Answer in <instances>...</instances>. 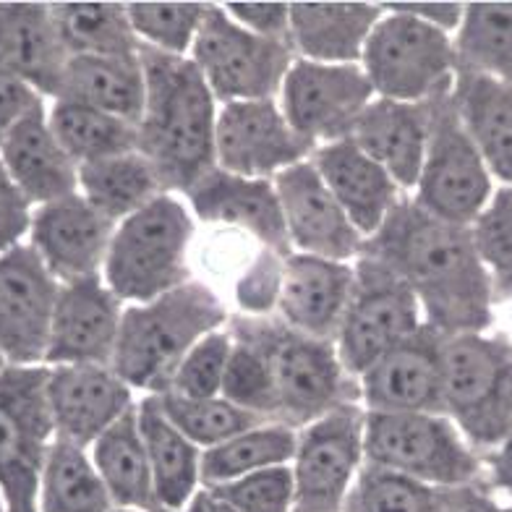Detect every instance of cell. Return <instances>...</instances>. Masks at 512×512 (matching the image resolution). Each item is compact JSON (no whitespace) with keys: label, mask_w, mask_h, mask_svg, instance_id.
I'll return each mask as SVG.
<instances>
[{"label":"cell","mask_w":512,"mask_h":512,"mask_svg":"<svg viewBox=\"0 0 512 512\" xmlns=\"http://www.w3.org/2000/svg\"><path fill=\"white\" fill-rule=\"evenodd\" d=\"M181 512H238V510L230 505V502H225L220 494H215L212 489L202 486V489L189 499V505L183 507Z\"/></svg>","instance_id":"52"},{"label":"cell","mask_w":512,"mask_h":512,"mask_svg":"<svg viewBox=\"0 0 512 512\" xmlns=\"http://www.w3.org/2000/svg\"><path fill=\"white\" fill-rule=\"evenodd\" d=\"M311 165L364 238L374 236L403 199V191L390 173L353 139L317 147Z\"/></svg>","instance_id":"24"},{"label":"cell","mask_w":512,"mask_h":512,"mask_svg":"<svg viewBox=\"0 0 512 512\" xmlns=\"http://www.w3.org/2000/svg\"><path fill=\"white\" fill-rule=\"evenodd\" d=\"M58 34L68 55L136 58L142 42L136 37L126 3H50Z\"/></svg>","instance_id":"35"},{"label":"cell","mask_w":512,"mask_h":512,"mask_svg":"<svg viewBox=\"0 0 512 512\" xmlns=\"http://www.w3.org/2000/svg\"><path fill=\"white\" fill-rule=\"evenodd\" d=\"M361 68L382 100L432 102L455 89V37L382 6V19L366 42Z\"/></svg>","instance_id":"8"},{"label":"cell","mask_w":512,"mask_h":512,"mask_svg":"<svg viewBox=\"0 0 512 512\" xmlns=\"http://www.w3.org/2000/svg\"><path fill=\"white\" fill-rule=\"evenodd\" d=\"M230 335L262 353L277 400V424L304 429L340 405L361 403L358 379L345 371L335 343L290 330L280 317L228 319Z\"/></svg>","instance_id":"4"},{"label":"cell","mask_w":512,"mask_h":512,"mask_svg":"<svg viewBox=\"0 0 512 512\" xmlns=\"http://www.w3.org/2000/svg\"><path fill=\"white\" fill-rule=\"evenodd\" d=\"M8 369V361L6 358H3V353H0V374H3V371Z\"/></svg>","instance_id":"56"},{"label":"cell","mask_w":512,"mask_h":512,"mask_svg":"<svg viewBox=\"0 0 512 512\" xmlns=\"http://www.w3.org/2000/svg\"><path fill=\"white\" fill-rule=\"evenodd\" d=\"M377 100L361 63L330 66L296 58L280 89V108L311 147L351 139L358 118Z\"/></svg>","instance_id":"14"},{"label":"cell","mask_w":512,"mask_h":512,"mask_svg":"<svg viewBox=\"0 0 512 512\" xmlns=\"http://www.w3.org/2000/svg\"><path fill=\"white\" fill-rule=\"evenodd\" d=\"M68 61L50 3H0V68L55 100Z\"/></svg>","instance_id":"26"},{"label":"cell","mask_w":512,"mask_h":512,"mask_svg":"<svg viewBox=\"0 0 512 512\" xmlns=\"http://www.w3.org/2000/svg\"><path fill=\"white\" fill-rule=\"evenodd\" d=\"M288 256L272 249H259L254 262L243 270L236 283V304L243 317L264 319L280 309Z\"/></svg>","instance_id":"46"},{"label":"cell","mask_w":512,"mask_h":512,"mask_svg":"<svg viewBox=\"0 0 512 512\" xmlns=\"http://www.w3.org/2000/svg\"><path fill=\"white\" fill-rule=\"evenodd\" d=\"M379 19L382 3H290V48L311 63H361Z\"/></svg>","instance_id":"27"},{"label":"cell","mask_w":512,"mask_h":512,"mask_svg":"<svg viewBox=\"0 0 512 512\" xmlns=\"http://www.w3.org/2000/svg\"><path fill=\"white\" fill-rule=\"evenodd\" d=\"M473 512H512V505L510 502H499L494 494H486L479 505L473 507Z\"/></svg>","instance_id":"53"},{"label":"cell","mask_w":512,"mask_h":512,"mask_svg":"<svg viewBox=\"0 0 512 512\" xmlns=\"http://www.w3.org/2000/svg\"><path fill=\"white\" fill-rule=\"evenodd\" d=\"M494 191L492 173L460 121L452 92L432 100V134L413 202L437 220L471 228Z\"/></svg>","instance_id":"9"},{"label":"cell","mask_w":512,"mask_h":512,"mask_svg":"<svg viewBox=\"0 0 512 512\" xmlns=\"http://www.w3.org/2000/svg\"><path fill=\"white\" fill-rule=\"evenodd\" d=\"M123 311V301L105 285L102 275L61 285L45 366L113 364Z\"/></svg>","instance_id":"19"},{"label":"cell","mask_w":512,"mask_h":512,"mask_svg":"<svg viewBox=\"0 0 512 512\" xmlns=\"http://www.w3.org/2000/svg\"><path fill=\"white\" fill-rule=\"evenodd\" d=\"M207 489L220 494L238 512H293V471H290V465L249 473L243 479L207 486Z\"/></svg>","instance_id":"45"},{"label":"cell","mask_w":512,"mask_h":512,"mask_svg":"<svg viewBox=\"0 0 512 512\" xmlns=\"http://www.w3.org/2000/svg\"><path fill=\"white\" fill-rule=\"evenodd\" d=\"M484 481L492 494H505L512 505V434L494 450L484 452Z\"/></svg>","instance_id":"51"},{"label":"cell","mask_w":512,"mask_h":512,"mask_svg":"<svg viewBox=\"0 0 512 512\" xmlns=\"http://www.w3.org/2000/svg\"><path fill=\"white\" fill-rule=\"evenodd\" d=\"M275 189L293 254L322 256L332 262H353L361 256L366 238L337 204L311 160L275 176Z\"/></svg>","instance_id":"17"},{"label":"cell","mask_w":512,"mask_h":512,"mask_svg":"<svg viewBox=\"0 0 512 512\" xmlns=\"http://www.w3.org/2000/svg\"><path fill=\"white\" fill-rule=\"evenodd\" d=\"M364 256L390 267L413 290L424 324L439 335L486 332L494 322V290L471 228L437 220L403 196L382 228L364 243Z\"/></svg>","instance_id":"1"},{"label":"cell","mask_w":512,"mask_h":512,"mask_svg":"<svg viewBox=\"0 0 512 512\" xmlns=\"http://www.w3.org/2000/svg\"><path fill=\"white\" fill-rule=\"evenodd\" d=\"M225 14L236 21L238 27L267 40L290 42V3L270 0V3H223Z\"/></svg>","instance_id":"48"},{"label":"cell","mask_w":512,"mask_h":512,"mask_svg":"<svg viewBox=\"0 0 512 512\" xmlns=\"http://www.w3.org/2000/svg\"><path fill=\"white\" fill-rule=\"evenodd\" d=\"M139 58L147 81L139 152L155 168L165 194H186L217 168V100L191 58L144 45Z\"/></svg>","instance_id":"2"},{"label":"cell","mask_w":512,"mask_h":512,"mask_svg":"<svg viewBox=\"0 0 512 512\" xmlns=\"http://www.w3.org/2000/svg\"><path fill=\"white\" fill-rule=\"evenodd\" d=\"M79 194L110 223H123L165 194L155 168L142 152L79 165Z\"/></svg>","instance_id":"34"},{"label":"cell","mask_w":512,"mask_h":512,"mask_svg":"<svg viewBox=\"0 0 512 512\" xmlns=\"http://www.w3.org/2000/svg\"><path fill=\"white\" fill-rule=\"evenodd\" d=\"M387 11L408 14L413 19L424 21L429 27H437L447 34H458L465 16V3H442V0H416V3H382Z\"/></svg>","instance_id":"50"},{"label":"cell","mask_w":512,"mask_h":512,"mask_svg":"<svg viewBox=\"0 0 512 512\" xmlns=\"http://www.w3.org/2000/svg\"><path fill=\"white\" fill-rule=\"evenodd\" d=\"M455 50L458 71H473L512 84V0L465 3Z\"/></svg>","instance_id":"38"},{"label":"cell","mask_w":512,"mask_h":512,"mask_svg":"<svg viewBox=\"0 0 512 512\" xmlns=\"http://www.w3.org/2000/svg\"><path fill=\"white\" fill-rule=\"evenodd\" d=\"M92 460L115 507H131L142 512H165L157 502L155 479L149 468V455L144 447L136 405L121 421H115L108 432L89 447Z\"/></svg>","instance_id":"33"},{"label":"cell","mask_w":512,"mask_h":512,"mask_svg":"<svg viewBox=\"0 0 512 512\" xmlns=\"http://www.w3.org/2000/svg\"><path fill=\"white\" fill-rule=\"evenodd\" d=\"M48 366H8L0 374V489L8 512H37L42 465L55 442Z\"/></svg>","instance_id":"10"},{"label":"cell","mask_w":512,"mask_h":512,"mask_svg":"<svg viewBox=\"0 0 512 512\" xmlns=\"http://www.w3.org/2000/svg\"><path fill=\"white\" fill-rule=\"evenodd\" d=\"M48 121L76 165L139 152V126L81 102L53 100Z\"/></svg>","instance_id":"37"},{"label":"cell","mask_w":512,"mask_h":512,"mask_svg":"<svg viewBox=\"0 0 512 512\" xmlns=\"http://www.w3.org/2000/svg\"><path fill=\"white\" fill-rule=\"evenodd\" d=\"M191 61L217 102L275 100L296 53L285 40H267L238 27L223 6L209 3Z\"/></svg>","instance_id":"11"},{"label":"cell","mask_w":512,"mask_h":512,"mask_svg":"<svg viewBox=\"0 0 512 512\" xmlns=\"http://www.w3.org/2000/svg\"><path fill=\"white\" fill-rule=\"evenodd\" d=\"M128 19L144 48L189 58L209 3L199 0H134Z\"/></svg>","instance_id":"41"},{"label":"cell","mask_w":512,"mask_h":512,"mask_svg":"<svg viewBox=\"0 0 512 512\" xmlns=\"http://www.w3.org/2000/svg\"><path fill=\"white\" fill-rule=\"evenodd\" d=\"M40 108H45V97L32 84H27L6 68H0V144L6 142V136L27 115Z\"/></svg>","instance_id":"49"},{"label":"cell","mask_w":512,"mask_h":512,"mask_svg":"<svg viewBox=\"0 0 512 512\" xmlns=\"http://www.w3.org/2000/svg\"><path fill=\"white\" fill-rule=\"evenodd\" d=\"M452 97L494 181L512 186V84L458 71Z\"/></svg>","instance_id":"29"},{"label":"cell","mask_w":512,"mask_h":512,"mask_svg":"<svg viewBox=\"0 0 512 512\" xmlns=\"http://www.w3.org/2000/svg\"><path fill=\"white\" fill-rule=\"evenodd\" d=\"M58 290L29 243L0 254V353L8 366H45Z\"/></svg>","instance_id":"16"},{"label":"cell","mask_w":512,"mask_h":512,"mask_svg":"<svg viewBox=\"0 0 512 512\" xmlns=\"http://www.w3.org/2000/svg\"><path fill=\"white\" fill-rule=\"evenodd\" d=\"M223 398L236 403L243 411H251L262 416L264 421L277 424V400L267 364L254 345L238 340V337H233V356H230L228 374H225Z\"/></svg>","instance_id":"44"},{"label":"cell","mask_w":512,"mask_h":512,"mask_svg":"<svg viewBox=\"0 0 512 512\" xmlns=\"http://www.w3.org/2000/svg\"><path fill=\"white\" fill-rule=\"evenodd\" d=\"M0 512H8V505H6V497H3V489H0Z\"/></svg>","instance_id":"55"},{"label":"cell","mask_w":512,"mask_h":512,"mask_svg":"<svg viewBox=\"0 0 512 512\" xmlns=\"http://www.w3.org/2000/svg\"><path fill=\"white\" fill-rule=\"evenodd\" d=\"M230 356H233L230 330L209 332L191 348L189 356L183 358L170 384V392L183 398H220Z\"/></svg>","instance_id":"43"},{"label":"cell","mask_w":512,"mask_h":512,"mask_svg":"<svg viewBox=\"0 0 512 512\" xmlns=\"http://www.w3.org/2000/svg\"><path fill=\"white\" fill-rule=\"evenodd\" d=\"M445 416L476 452H489L512 434V340L465 332L442 340Z\"/></svg>","instance_id":"6"},{"label":"cell","mask_w":512,"mask_h":512,"mask_svg":"<svg viewBox=\"0 0 512 512\" xmlns=\"http://www.w3.org/2000/svg\"><path fill=\"white\" fill-rule=\"evenodd\" d=\"M366 463L437 486H476L484 458L445 413L366 411Z\"/></svg>","instance_id":"7"},{"label":"cell","mask_w":512,"mask_h":512,"mask_svg":"<svg viewBox=\"0 0 512 512\" xmlns=\"http://www.w3.org/2000/svg\"><path fill=\"white\" fill-rule=\"evenodd\" d=\"M311 155L314 147L296 134L275 100L228 102L217 113L215 160L225 173L275 181Z\"/></svg>","instance_id":"15"},{"label":"cell","mask_w":512,"mask_h":512,"mask_svg":"<svg viewBox=\"0 0 512 512\" xmlns=\"http://www.w3.org/2000/svg\"><path fill=\"white\" fill-rule=\"evenodd\" d=\"M186 196L191 212L204 223L233 225L251 233L264 249L293 254L275 181L241 178L215 168L191 186Z\"/></svg>","instance_id":"23"},{"label":"cell","mask_w":512,"mask_h":512,"mask_svg":"<svg viewBox=\"0 0 512 512\" xmlns=\"http://www.w3.org/2000/svg\"><path fill=\"white\" fill-rule=\"evenodd\" d=\"M223 301L204 283L181 285L149 304L123 311L113 369L131 390L165 395L178 366L202 337L228 324Z\"/></svg>","instance_id":"3"},{"label":"cell","mask_w":512,"mask_h":512,"mask_svg":"<svg viewBox=\"0 0 512 512\" xmlns=\"http://www.w3.org/2000/svg\"><path fill=\"white\" fill-rule=\"evenodd\" d=\"M442 340L429 324L405 337L358 377L361 405L379 413H445Z\"/></svg>","instance_id":"18"},{"label":"cell","mask_w":512,"mask_h":512,"mask_svg":"<svg viewBox=\"0 0 512 512\" xmlns=\"http://www.w3.org/2000/svg\"><path fill=\"white\" fill-rule=\"evenodd\" d=\"M0 162L32 207L79 194V165L55 139L48 110L27 115L0 144Z\"/></svg>","instance_id":"28"},{"label":"cell","mask_w":512,"mask_h":512,"mask_svg":"<svg viewBox=\"0 0 512 512\" xmlns=\"http://www.w3.org/2000/svg\"><path fill=\"white\" fill-rule=\"evenodd\" d=\"M473 246L492 280L494 301H512V186H499L471 225Z\"/></svg>","instance_id":"42"},{"label":"cell","mask_w":512,"mask_h":512,"mask_svg":"<svg viewBox=\"0 0 512 512\" xmlns=\"http://www.w3.org/2000/svg\"><path fill=\"white\" fill-rule=\"evenodd\" d=\"M155 398L170 424L186 434L199 450H212L254 426L267 424L262 416L243 411L223 395L220 398H183L176 392H165Z\"/></svg>","instance_id":"40"},{"label":"cell","mask_w":512,"mask_h":512,"mask_svg":"<svg viewBox=\"0 0 512 512\" xmlns=\"http://www.w3.org/2000/svg\"><path fill=\"white\" fill-rule=\"evenodd\" d=\"M194 220L173 194L157 196L115 225L102 280L123 304H149L191 283L189 249Z\"/></svg>","instance_id":"5"},{"label":"cell","mask_w":512,"mask_h":512,"mask_svg":"<svg viewBox=\"0 0 512 512\" xmlns=\"http://www.w3.org/2000/svg\"><path fill=\"white\" fill-rule=\"evenodd\" d=\"M32 215V202L21 194L14 178L8 176L6 165L0 162V254L16 249L29 238Z\"/></svg>","instance_id":"47"},{"label":"cell","mask_w":512,"mask_h":512,"mask_svg":"<svg viewBox=\"0 0 512 512\" xmlns=\"http://www.w3.org/2000/svg\"><path fill=\"white\" fill-rule=\"evenodd\" d=\"M108 512H142V510H131V507H110V510Z\"/></svg>","instance_id":"54"},{"label":"cell","mask_w":512,"mask_h":512,"mask_svg":"<svg viewBox=\"0 0 512 512\" xmlns=\"http://www.w3.org/2000/svg\"><path fill=\"white\" fill-rule=\"evenodd\" d=\"M48 405L55 439L92 447L134 408V390L113 366H48Z\"/></svg>","instance_id":"21"},{"label":"cell","mask_w":512,"mask_h":512,"mask_svg":"<svg viewBox=\"0 0 512 512\" xmlns=\"http://www.w3.org/2000/svg\"><path fill=\"white\" fill-rule=\"evenodd\" d=\"M486 494V484L437 486L364 463L345 512H473Z\"/></svg>","instance_id":"31"},{"label":"cell","mask_w":512,"mask_h":512,"mask_svg":"<svg viewBox=\"0 0 512 512\" xmlns=\"http://www.w3.org/2000/svg\"><path fill=\"white\" fill-rule=\"evenodd\" d=\"M510 322H512V309H510Z\"/></svg>","instance_id":"57"},{"label":"cell","mask_w":512,"mask_h":512,"mask_svg":"<svg viewBox=\"0 0 512 512\" xmlns=\"http://www.w3.org/2000/svg\"><path fill=\"white\" fill-rule=\"evenodd\" d=\"M421 327L424 311L413 290L382 262L358 256L356 288L335 340L345 371L358 379L384 353Z\"/></svg>","instance_id":"13"},{"label":"cell","mask_w":512,"mask_h":512,"mask_svg":"<svg viewBox=\"0 0 512 512\" xmlns=\"http://www.w3.org/2000/svg\"><path fill=\"white\" fill-rule=\"evenodd\" d=\"M432 134V102H371L353 128V142L379 162L400 191H413Z\"/></svg>","instance_id":"25"},{"label":"cell","mask_w":512,"mask_h":512,"mask_svg":"<svg viewBox=\"0 0 512 512\" xmlns=\"http://www.w3.org/2000/svg\"><path fill=\"white\" fill-rule=\"evenodd\" d=\"M139 429L155 479L157 502L165 512H181L202 489V452L186 434H181L160 411L155 395L136 403Z\"/></svg>","instance_id":"30"},{"label":"cell","mask_w":512,"mask_h":512,"mask_svg":"<svg viewBox=\"0 0 512 512\" xmlns=\"http://www.w3.org/2000/svg\"><path fill=\"white\" fill-rule=\"evenodd\" d=\"M113 499L87 447L55 439L42 465L37 512H108Z\"/></svg>","instance_id":"36"},{"label":"cell","mask_w":512,"mask_h":512,"mask_svg":"<svg viewBox=\"0 0 512 512\" xmlns=\"http://www.w3.org/2000/svg\"><path fill=\"white\" fill-rule=\"evenodd\" d=\"M366 408L340 405L298 429L293 471V512H345L364 452Z\"/></svg>","instance_id":"12"},{"label":"cell","mask_w":512,"mask_h":512,"mask_svg":"<svg viewBox=\"0 0 512 512\" xmlns=\"http://www.w3.org/2000/svg\"><path fill=\"white\" fill-rule=\"evenodd\" d=\"M115 223L81 194L34 207L29 246L61 285L102 275Z\"/></svg>","instance_id":"20"},{"label":"cell","mask_w":512,"mask_h":512,"mask_svg":"<svg viewBox=\"0 0 512 512\" xmlns=\"http://www.w3.org/2000/svg\"><path fill=\"white\" fill-rule=\"evenodd\" d=\"M298 432L285 424H259L223 445L202 452V484L220 486L249 473L290 465L296 455Z\"/></svg>","instance_id":"39"},{"label":"cell","mask_w":512,"mask_h":512,"mask_svg":"<svg viewBox=\"0 0 512 512\" xmlns=\"http://www.w3.org/2000/svg\"><path fill=\"white\" fill-rule=\"evenodd\" d=\"M55 100H71L118 115L139 126L147 100L142 58H95L74 55L63 74L61 92Z\"/></svg>","instance_id":"32"},{"label":"cell","mask_w":512,"mask_h":512,"mask_svg":"<svg viewBox=\"0 0 512 512\" xmlns=\"http://www.w3.org/2000/svg\"><path fill=\"white\" fill-rule=\"evenodd\" d=\"M356 288V264L322 256L290 254L285 259L280 319L290 330L335 343Z\"/></svg>","instance_id":"22"}]
</instances>
